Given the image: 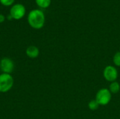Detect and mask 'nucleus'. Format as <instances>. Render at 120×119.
I'll use <instances>...</instances> for the list:
<instances>
[{
    "mask_svg": "<svg viewBox=\"0 0 120 119\" xmlns=\"http://www.w3.org/2000/svg\"><path fill=\"white\" fill-rule=\"evenodd\" d=\"M109 90L110 91V93L112 94H117L120 92V84L119 82L116 81H113L112 83H110V86H109Z\"/></svg>",
    "mask_w": 120,
    "mask_h": 119,
    "instance_id": "obj_8",
    "label": "nucleus"
},
{
    "mask_svg": "<svg viewBox=\"0 0 120 119\" xmlns=\"http://www.w3.org/2000/svg\"><path fill=\"white\" fill-rule=\"evenodd\" d=\"M27 56L31 59H35L39 55V49L36 46H30L25 50Z\"/></svg>",
    "mask_w": 120,
    "mask_h": 119,
    "instance_id": "obj_7",
    "label": "nucleus"
},
{
    "mask_svg": "<svg viewBox=\"0 0 120 119\" xmlns=\"http://www.w3.org/2000/svg\"><path fill=\"white\" fill-rule=\"evenodd\" d=\"M112 99V93L108 88H101L96 94L95 100L99 104L100 106L108 105Z\"/></svg>",
    "mask_w": 120,
    "mask_h": 119,
    "instance_id": "obj_3",
    "label": "nucleus"
},
{
    "mask_svg": "<svg viewBox=\"0 0 120 119\" xmlns=\"http://www.w3.org/2000/svg\"><path fill=\"white\" fill-rule=\"evenodd\" d=\"M103 77L108 82L116 81L118 78V71L115 66L108 65L103 69Z\"/></svg>",
    "mask_w": 120,
    "mask_h": 119,
    "instance_id": "obj_4",
    "label": "nucleus"
},
{
    "mask_svg": "<svg viewBox=\"0 0 120 119\" xmlns=\"http://www.w3.org/2000/svg\"><path fill=\"white\" fill-rule=\"evenodd\" d=\"M112 62L115 66L120 67V51L115 53L112 58Z\"/></svg>",
    "mask_w": 120,
    "mask_h": 119,
    "instance_id": "obj_11",
    "label": "nucleus"
},
{
    "mask_svg": "<svg viewBox=\"0 0 120 119\" xmlns=\"http://www.w3.org/2000/svg\"><path fill=\"white\" fill-rule=\"evenodd\" d=\"M14 80L10 74L1 73L0 74V93H5L11 90Z\"/></svg>",
    "mask_w": 120,
    "mask_h": 119,
    "instance_id": "obj_2",
    "label": "nucleus"
},
{
    "mask_svg": "<svg viewBox=\"0 0 120 119\" xmlns=\"http://www.w3.org/2000/svg\"><path fill=\"white\" fill-rule=\"evenodd\" d=\"M7 18H8V20H12V19H13V18H12V17L11 16V15H10V14L8 15V17H7Z\"/></svg>",
    "mask_w": 120,
    "mask_h": 119,
    "instance_id": "obj_14",
    "label": "nucleus"
},
{
    "mask_svg": "<svg viewBox=\"0 0 120 119\" xmlns=\"http://www.w3.org/2000/svg\"><path fill=\"white\" fill-rule=\"evenodd\" d=\"M5 20V16L3 14H0V23H2Z\"/></svg>",
    "mask_w": 120,
    "mask_h": 119,
    "instance_id": "obj_13",
    "label": "nucleus"
},
{
    "mask_svg": "<svg viewBox=\"0 0 120 119\" xmlns=\"http://www.w3.org/2000/svg\"><path fill=\"white\" fill-rule=\"evenodd\" d=\"M14 62L8 58H4L0 61V69L2 73L10 74L14 69Z\"/></svg>",
    "mask_w": 120,
    "mask_h": 119,
    "instance_id": "obj_6",
    "label": "nucleus"
},
{
    "mask_svg": "<svg viewBox=\"0 0 120 119\" xmlns=\"http://www.w3.org/2000/svg\"><path fill=\"white\" fill-rule=\"evenodd\" d=\"M88 107H89V109L90 110H91V111H96V110H97V109L99 108L100 105H99V104L97 102V101L94 99V100H91V101L89 102Z\"/></svg>",
    "mask_w": 120,
    "mask_h": 119,
    "instance_id": "obj_10",
    "label": "nucleus"
},
{
    "mask_svg": "<svg viewBox=\"0 0 120 119\" xmlns=\"http://www.w3.org/2000/svg\"><path fill=\"white\" fill-rule=\"evenodd\" d=\"M25 8L21 4H14L11 10H10V15L14 20H20L24 17L25 15Z\"/></svg>",
    "mask_w": 120,
    "mask_h": 119,
    "instance_id": "obj_5",
    "label": "nucleus"
},
{
    "mask_svg": "<svg viewBox=\"0 0 120 119\" xmlns=\"http://www.w3.org/2000/svg\"><path fill=\"white\" fill-rule=\"evenodd\" d=\"M37 5L41 8H48L51 3V0H35Z\"/></svg>",
    "mask_w": 120,
    "mask_h": 119,
    "instance_id": "obj_9",
    "label": "nucleus"
},
{
    "mask_svg": "<svg viewBox=\"0 0 120 119\" xmlns=\"http://www.w3.org/2000/svg\"><path fill=\"white\" fill-rule=\"evenodd\" d=\"M27 22L30 26L33 29H41L45 23V15L44 12L39 9L31 11L27 16Z\"/></svg>",
    "mask_w": 120,
    "mask_h": 119,
    "instance_id": "obj_1",
    "label": "nucleus"
},
{
    "mask_svg": "<svg viewBox=\"0 0 120 119\" xmlns=\"http://www.w3.org/2000/svg\"><path fill=\"white\" fill-rule=\"evenodd\" d=\"M14 1L15 0H0V3L5 6H9L12 5Z\"/></svg>",
    "mask_w": 120,
    "mask_h": 119,
    "instance_id": "obj_12",
    "label": "nucleus"
}]
</instances>
